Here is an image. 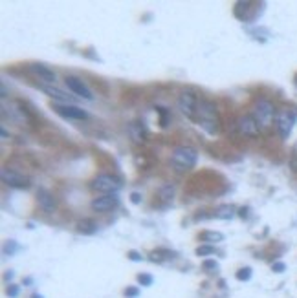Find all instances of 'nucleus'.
Returning <instances> with one entry per match:
<instances>
[{"mask_svg":"<svg viewBox=\"0 0 297 298\" xmlns=\"http://www.w3.org/2000/svg\"><path fill=\"white\" fill-rule=\"evenodd\" d=\"M297 121V110L296 108H281L277 110V117H275V130L279 132V136L283 141H286L290 137L294 125Z\"/></svg>","mask_w":297,"mask_h":298,"instance_id":"nucleus-4","label":"nucleus"},{"mask_svg":"<svg viewBox=\"0 0 297 298\" xmlns=\"http://www.w3.org/2000/svg\"><path fill=\"white\" fill-rule=\"evenodd\" d=\"M156 110H158V113H160V125L165 128V126H167V117H169V112H167V108H162V106H158Z\"/></svg>","mask_w":297,"mask_h":298,"instance_id":"nucleus-24","label":"nucleus"},{"mask_svg":"<svg viewBox=\"0 0 297 298\" xmlns=\"http://www.w3.org/2000/svg\"><path fill=\"white\" fill-rule=\"evenodd\" d=\"M198 161V150L189 145H180L171 154V165L176 172H189Z\"/></svg>","mask_w":297,"mask_h":298,"instance_id":"nucleus-2","label":"nucleus"},{"mask_svg":"<svg viewBox=\"0 0 297 298\" xmlns=\"http://www.w3.org/2000/svg\"><path fill=\"white\" fill-rule=\"evenodd\" d=\"M77 231L81 234H94L97 233V223L94 220H81L77 223Z\"/></svg>","mask_w":297,"mask_h":298,"instance_id":"nucleus-18","label":"nucleus"},{"mask_svg":"<svg viewBox=\"0 0 297 298\" xmlns=\"http://www.w3.org/2000/svg\"><path fill=\"white\" fill-rule=\"evenodd\" d=\"M294 81H296V84H297V75H296V79H294Z\"/></svg>","mask_w":297,"mask_h":298,"instance_id":"nucleus-36","label":"nucleus"},{"mask_svg":"<svg viewBox=\"0 0 297 298\" xmlns=\"http://www.w3.org/2000/svg\"><path fill=\"white\" fill-rule=\"evenodd\" d=\"M54 110L59 113V115H62L64 119L85 121V119H88V117H90L86 110L75 106V104H61V102H54Z\"/></svg>","mask_w":297,"mask_h":298,"instance_id":"nucleus-11","label":"nucleus"},{"mask_svg":"<svg viewBox=\"0 0 297 298\" xmlns=\"http://www.w3.org/2000/svg\"><path fill=\"white\" fill-rule=\"evenodd\" d=\"M24 284H26V286H30V284H31V278H30V276H28V278H24Z\"/></svg>","mask_w":297,"mask_h":298,"instance_id":"nucleus-35","label":"nucleus"},{"mask_svg":"<svg viewBox=\"0 0 297 298\" xmlns=\"http://www.w3.org/2000/svg\"><path fill=\"white\" fill-rule=\"evenodd\" d=\"M251 267H242V269H238L237 271V274H235V278L238 282H248L249 278H251Z\"/></svg>","mask_w":297,"mask_h":298,"instance_id":"nucleus-21","label":"nucleus"},{"mask_svg":"<svg viewBox=\"0 0 297 298\" xmlns=\"http://www.w3.org/2000/svg\"><path fill=\"white\" fill-rule=\"evenodd\" d=\"M127 258L128 260H132V262H141V260H143V256H141L138 250H128Z\"/></svg>","mask_w":297,"mask_h":298,"instance_id":"nucleus-28","label":"nucleus"},{"mask_svg":"<svg viewBox=\"0 0 297 298\" xmlns=\"http://www.w3.org/2000/svg\"><path fill=\"white\" fill-rule=\"evenodd\" d=\"M127 134L134 145H143L147 141V128L141 121H132V123H128Z\"/></svg>","mask_w":297,"mask_h":298,"instance_id":"nucleus-14","label":"nucleus"},{"mask_svg":"<svg viewBox=\"0 0 297 298\" xmlns=\"http://www.w3.org/2000/svg\"><path fill=\"white\" fill-rule=\"evenodd\" d=\"M31 298H44L43 295H39V293H33V295H31Z\"/></svg>","mask_w":297,"mask_h":298,"instance_id":"nucleus-34","label":"nucleus"},{"mask_svg":"<svg viewBox=\"0 0 297 298\" xmlns=\"http://www.w3.org/2000/svg\"><path fill=\"white\" fill-rule=\"evenodd\" d=\"M238 214H240V218H248V209H240V212H238Z\"/></svg>","mask_w":297,"mask_h":298,"instance_id":"nucleus-31","label":"nucleus"},{"mask_svg":"<svg viewBox=\"0 0 297 298\" xmlns=\"http://www.w3.org/2000/svg\"><path fill=\"white\" fill-rule=\"evenodd\" d=\"M173 258H176V252L169 249H156V250H151V254H149V260L156 263L167 262V260H173Z\"/></svg>","mask_w":297,"mask_h":298,"instance_id":"nucleus-16","label":"nucleus"},{"mask_svg":"<svg viewBox=\"0 0 297 298\" xmlns=\"http://www.w3.org/2000/svg\"><path fill=\"white\" fill-rule=\"evenodd\" d=\"M217 250H215V245H200V247H196V250H194V254L196 256H211V254H215Z\"/></svg>","mask_w":297,"mask_h":298,"instance_id":"nucleus-20","label":"nucleus"},{"mask_svg":"<svg viewBox=\"0 0 297 298\" xmlns=\"http://www.w3.org/2000/svg\"><path fill=\"white\" fill-rule=\"evenodd\" d=\"M0 178H2V183L9 189H28L31 185V179L28 176L9 167H4L0 170Z\"/></svg>","mask_w":297,"mask_h":298,"instance_id":"nucleus-7","label":"nucleus"},{"mask_svg":"<svg viewBox=\"0 0 297 298\" xmlns=\"http://www.w3.org/2000/svg\"><path fill=\"white\" fill-rule=\"evenodd\" d=\"M200 240L207 245H215L224 242V234L219 233V231H202L200 233Z\"/></svg>","mask_w":297,"mask_h":298,"instance_id":"nucleus-17","label":"nucleus"},{"mask_svg":"<svg viewBox=\"0 0 297 298\" xmlns=\"http://www.w3.org/2000/svg\"><path fill=\"white\" fill-rule=\"evenodd\" d=\"M37 201H39V207L46 212V214H52L57 209V201H55L54 194L48 191V189H39L37 191Z\"/></svg>","mask_w":297,"mask_h":298,"instance_id":"nucleus-15","label":"nucleus"},{"mask_svg":"<svg viewBox=\"0 0 297 298\" xmlns=\"http://www.w3.org/2000/svg\"><path fill=\"white\" fill-rule=\"evenodd\" d=\"M237 130L240 132V136L246 137H259L261 136V128L257 125V121L253 119L251 113H244L237 119Z\"/></svg>","mask_w":297,"mask_h":298,"instance_id":"nucleus-9","label":"nucleus"},{"mask_svg":"<svg viewBox=\"0 0 297 298\" xmlns=\"http://www.w3.org/2000/svg\"><path fill=\"white\" fill-rule=\"evenodd\" d=\"M30 72L33 73L39 81H43V83L46 84H55V81H57V73H55L52 68H48L46 64H41V62L30 64Z\"/></svg>","mask_w":297,"mask_h":298,"instance_id":"nucleus-12","label":"nucleus"},{"mask_svg":"<svg viewBox=\"0 0 297 298\" xmlns=\"http://www.w3.org/2000/svg\"><path fill=\"white\" fill-rule=\"evenodd\" d=\"M11 278H13V273H11V271H7V273H6V280H11Z\"/></svg>","mask_w":297,"mask_h":298,"instance_id":"nucleus-33","label":"nucleus"},{"mask_svg":"<svg viewBox=\"0 0 297 298\" xmlns=\"http://www.w3.org/2000/svg\"><path fill=\"white\" fill-rule=\"evenodd\" d=\"M152 282H154L152 274H149V273H140V274H138V284H140V286L149 287V286H152Z\"/></svg>","mask_w":297,"mask_h":298,"instance_id":"nucleus-22","label":"nucleus"},{"mask_svg":"<svg viewBox=\"0 0 297 298\" xmlns=\"http://www.w3.org/2000/svg\"><path fill=\"white\" fill-rule=\"evenodd\" d=\"M2 139H7V132H6L4 126H2Z\"/></svg>","mask_w":297,"mask_h":298,"instance_id":"nucleus-32","label":"nucleus"},{"mask_svg":"<svg viewBox=\"0 0 297 298\" xmlns=\"http://www.w3.org/2000/svg\"><path fill=\"white\" fill-rule=\"evenodd\" d=\"M123 295H125V298H138L140 297V287H127Z\"/></svg>","mask_w":297,"mask_h":298,"instance_id":"nucleus-25","label":"nucleus"},{"mask_svg":"<svg viewBox=\"0 0 297 298\" xmlns=\"http://www.w3.org/2000/svg\"><path fill=\"white\" fill-rule=\"evenodd\" d=\"M64 84L68 86V90L72 92L73 96H77L79 99H85V101H94V94H92V90L86 86L83 81L75 75H66L64 77Z\"/></svg>","mask_w":297,"mask_h":298,"instance_id":"nucleus-8","label":"nucleus"},{"mask_svg":"<svg viewBox=\"0 0 297 298\" xmlns=\"http://www.w3.org/2000/svg\"><path fill=\"white\" fill-rule=\"evenodd\" d=\"M6 295L9 298H17L18 297V286H15V284H9L6 289Z\"/></svg>","mask_w":297,"mask_h":298,"instance_id":"nucleus-27","label":"nucleus"},{"mask_svg":"<svg viewBox=\"0 0 297 298\" xmlns=\"http://www.w3.org/2000/svg\"><path fill=\"white\" fill-rule=\"evenodd\" d=\"M119 205V196L118 194H103L92 199L90 207L94 212H110Z\"/></svg>","mask_w":297,"mask_h":298,"instance_id":"nucleus-10","label":"nucleus"},{"mask_svg":"<svg viewBox=\"0 0 297 298\" xmlns=\"http://www.w3.org/2000/svg\"><path fill=\"white\" fill-rule=\"evenodd\" d=\"M251 115L253 119L257 121L259 128L262 130H270L273 125H275V117H277V110H275V104H273L270 99H259V101L253 104V110H251Z\"/></svg>","mask_w":297,"mask_h":298,"instance_id":"nucleus-3","label":"nucleus"},{"mask_svg":"<svg viewBox=\"0 0 297 298\" xmlns=\"http://www.w3.org/2000/svg\"><path fill=\"white\" fill-rule=\"evenodd\" d=\"M202 269L207 271V273H213V271H217V269H219V262H215V260H204Z\"/></svg>","mask_w":297,"mask_h":298,"instance_id":"nucleus-23","label":"nucleus"},{"mask_svg":"<svg viewBox=\"0 0 297 298\" xmlns=\"http://www.w3.org/2000/svg\"><path fill=\"white\" fill-rule=\"evenodd\" d=\"M44 94L50 97V99H54V102H61V104H72L75 99L72 96H68L66 92H62L61 88H57L55 84H43L41 86Z\"/></svg>","mask_w":297,"mask_h":298,"instance_id":"nucleus-13","label":"nucleus"},{"mask_svg":"<svg viewBox=\"0 0 297 298\" xmlns=\"http://www.w3.org/2000/svg\"><path fill=\"white\" fill-rule=\"evenodd\" d=\"M233 214H235L233 205H222L215 210V218H219V220H230V218H233Z\"/></svg>","mask_w":297,"mask_h":298,"instance_id":"nucleus-19","label":"nucleus"},{"mask_svg":"<svg viewBox=\"0 0 297 298\" xmlns=\"http://www.w3.org/2000/svg\"><path fill=\"white\" fill-rule=\"evenodd\" d=\"M272 269L275 271V273H283V271L286 269V265H285L283 262H275V263L272 265Z\"/></svg>","mask_w":297,"mask_h":298,"instance_id":"nucleus-30","label":"nucleus"},{"mask_svg":"<svg viewBox=\"0 0 297 298\" xmlns=\"http://www.w3.org/2000/svg\"><path fill=\"white\" fill-rule=\"evenodd\" d=\"M198 102L200 99L196 97L193 90H183L180 97H178V108L180 112L191 121H196V110H198Z\"/></svg>","mask_w":297,"mask_h":298,"instance_id":"nucleus-6","label":"nucleus"},{"mask_svg":"<svg viewBox=\"0 0 297 298\" xmlns=\"http://www.w3.org/2000/svg\"><path fill=\"white\" fill-rule=\"evenodd\" d=\"M130 201H132L134 205L141 203V194H140V192H130Z\"/></svg>","mask_w":297,"mask_h":298,"instance_id":"nucleus-29","label":"nucleus"},{"mask_svg":"<svg viewBox=\"0 0 297 298\" xmlns=\"http://www.w3.org/2000/svg\"><path fill=\"white\" fill-rule=\"evenodd\" d=\"M15 250H17V244H15V242H13V240H9V242H7L6 244V247H4V254H9V256H11L13 252H15Z\"/></svg>","mask_w":297,"mask_h":298,"instance_id":"nucleus-26","label":"nucleus"},{"mask_svg":"<svg viewBox=\"0 0 297 298\" xmlns=\"http://www.w3.org/2000/svg\"><path fill=\"white\" fill-rule=\"evenodd\" d=\"M92 191L103 194H118L121 191V179L116 178L114 174H97L96 178L92 179Z\"/></svg>","mask_w":297,"mask_h":298,"instance_id":"nucleus-5","label":"nucleus"},{"mask_svg":"<svg viewBox=\"0 0 297 298\" xmlns=\"http://www.w3.org/2000/svg\"><path fill=\"white\" fill-rule=\"evenodd\" d=\"M196 123L202 126L207 134H219L220 132V115L217 110V104L209 99H200L198 110H196Z\"/></svg>","mask_w":297,"mask_h":298,"instance_id":"nucleus-1","label":"nucleus"}]
</instances>
